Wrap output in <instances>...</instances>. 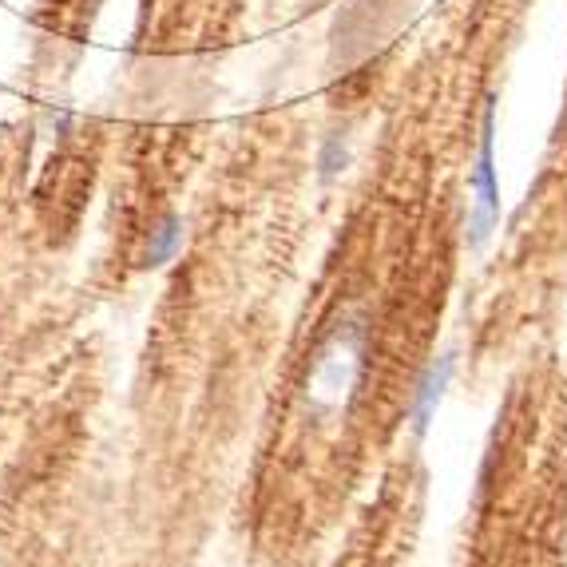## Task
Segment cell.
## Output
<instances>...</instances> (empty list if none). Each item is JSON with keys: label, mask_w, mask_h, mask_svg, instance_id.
I'll list each match as a JSON object with an SVG mask.
<instances>
[{"label": "cell", "mask_w": 567, "mask_h": 567, "mask_svg": "<svg viewBox=\"0 0 567 567\" xmlns=\"http://www.w3.org/2000/svg\"><path fill=\"white\" fill-rule=\"evenodd\" d=\"M369 353V326L361 313H338V322L318 341L313 361L302 381V413L306 421L322 425L350 409L353 393L365 373Z\"/></svg>", "instance_id": "cell-1"}, {"label": "cell", "mask_w": 567, "mask_h": 567, "mask_svg": "<svg viewBox=\"0 0 567 567\" xmlns=\"http://www.w3.org/2000/svg\"><path fill=\"white\" fill-rule=\"evenodd\" d=\"M501 171H496V100H484L481 143L468 167V215H464V243L468 250H484L496 223H501Z\"/></svg>", "instance_id": "cell-2"}, {"label": "cell", "mask_w": 567, "mask_h": 567, "mask_svg": "<svg viewBox=\"0 0 567 567\" xmlns=\"http://www.w3.org/2000/svg\"><path fill=\"white\" fill-rule=\"evenodd\" d=\"M453 378H456L453 353H441V358H433L421 369V378H416V385H413V401H409V429H413V436L429 433V425H433V416H436V409H441V401H445Z\"/></svg>", "instance_id": "cell-3"}, {"label": "cell", "mask_w": 567, "mask_h": 567, "mask_svg": "<svg viewBox=\"0 0 567 567\" xmlns=\"http://www.w3.org/2000/svg\"><path fill=\"white\" fill-rule=\"evenodd\" d=\"M179 250H183V218L175 215V210H167V215L155 218L152 230H147L140 262L147 266V270H159V266H167Z\"/></svg>", "instance_id": "cell-4"}, {"label": "cell", "mask_w": 567, "mask_h": 567, "mask_svg": "<svg viewBox=\"0 0 567 567\" xmlns=\"http://www.w3.org/2000/svg\"><path fill=\"white\" fill-rule=\"evenodd\" d=\"M322 179H333L341 167H346V147H341V135H330L326 140V147H322Z\"/></svg>", "instance_id": "cell-5"}]
</instances>
